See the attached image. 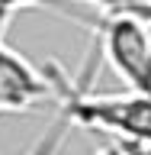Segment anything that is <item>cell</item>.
I'll return each instance as SVG.
<instances>
[{"label": "cell", "mask_w": 151, "mask_h": 155, "mask_svg": "<svg viewBox=\"0 0 151 155\" xmlns=\"http://www.w3.org/2000/svg\"><path fill=\"white\" fill-rule=\"evenodd\" d=\"M93 52L87 58V68L80 78H68L52 61L48 65V84L52 94L61 100V113L71 120V126H87L100 133L119 136V142H148L151 145V94H93L87 81L93 74Z\"/></svg>", "instance_id": "1"}, {"label": "cell", "mask_w": 151, "mask_h": 155, "mask_svg": "<svg viewBox=\"0 0 151 155\" xmlns=\"http://www.w3.org/2000/svg\"><path fill=\"white\" fill-rule=\"evenodd\" d=\"M96 52H103L129 91L151 94V32L132 13H100Z\"/></svg>", "instance_id": "2"}, {"label": "cell", "mask_w": 151, "mask_h": 155, "mask_svg": "<svg viewBox=\"0 0 151 155\" xmlns=\"http://www.w3.org/2000/svg\"><path fill=\"white\" fill-rule=\"evenodd\" d=\"M45 97H52L48 78L0 39V113L29 110Z\"/></svg>", "instance_id": "3"}, {"label": "cell", "mask_w": 151, "mask_h": 155, "mask_svg": "<svg viewBox=\"0 0 151 155\" xmlns=\"http://www.w3.org/2000/svg\"><path fill=\"white\" fill-rule=\"evenodd\" d=\"M71 133V120H68L61 110H58V116L52 120V126H48L45 133L39 136V142L29 149L26 155H58L61 152V142H64V136Z\"/></svg>", "instance_id": "4"}, {"label": "cell", "mask_w": 151, "mask_h": 155, "mask_svg": "<svg viewBox=\"0 0 151 155\" xmlns=\"http://www.w3.org/2000/svg\"><path fill=\"white\" fill-rule=\"evenodd\" d=\"M119 145H122L129 155H151V145L148 142H119Z\"/></svg>", "instance_id": "5"}, {"label": "cell", "mask_w": 151, "mask_h": 155, "mask_svg": "<svg viewBox=\"0 0 151 155\" xmlns=\"http://www.w3.org/2000/svg\"><path fill=\"white\" fill-rule=\"evenodd\" d=\"M96 155H129V152H125V149H122L119 142H106V145H103V149H100Z\"/></svg>", "instance_id": "6"}]
</instances>
